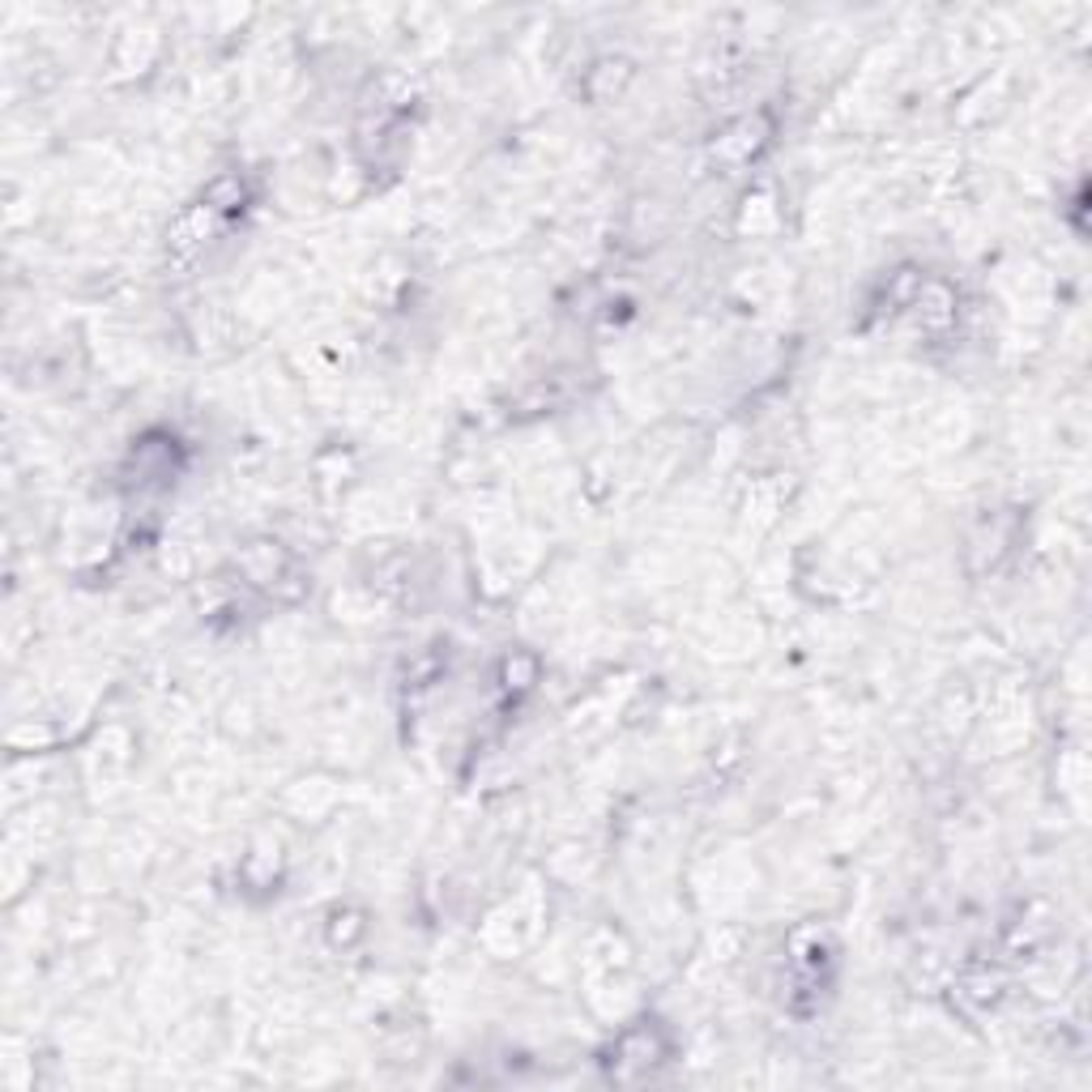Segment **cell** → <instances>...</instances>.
<instances>
[{
	"instance_id": "cell-1",
	"label": "cell",
	"mask_w": 1092,
	"mask_h": 1092,
	"mask_svg": "<svg viewBox=\"0 0 1092 1092\" xmlns=\"http://www.w3.org/2000/svg\"><path fill=\"white\" fill-rule=\"evenodd\" d=\"M662 1059V1042H658V1033L653 1029H632V1033H624L619 1037V1072L624 1067H653Z\"/></svg>"
}]
</instances>
